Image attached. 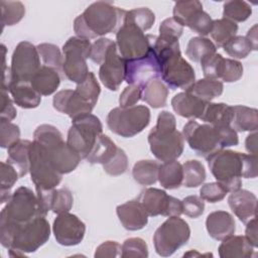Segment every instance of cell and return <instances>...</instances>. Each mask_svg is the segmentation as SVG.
Instances as JSON below:
<instances>
[{"mask_svg": "<svg viewBox=\"0 0 258 258\" xmlns=\"http://www.w3.org/2000/svg\"><path fill=\"white\" fill-rule=\"evenodd\" d=\"M206 158L212 174L228 192L241 188L242 177L255 178L257 176V154L221 149Z\"/></svg>", "mask_w": 258, "mask_h": 258, "instance_id": "cell-1", "label": "cell"}, {"mask_svg": "<svg viewBox=\"0 0 258 258\" xmlns=\"http://www.w3.org/2000/svg\"><path fill=\"white\" fill-rule=\"evenodd\" d=\"M151 48L159 63L160 78L167 88L186 90L195 83V70L182 57L178 39L158 35Z\"/></svg>", "mask_w": 258, "mask_h": 258, "instance_id": "cell-2", "label": "cell"}, {"mask_svg": "<svg viewBox=\"0 0 258 258\" xmlns=\"http://www.w3.org/2000/svg\"><path fill=\"white\" fill-rule=\"evenodd\" d=\"M50 237V225L43 216L18 226L0 225V243L11 257H23L35 252Z\"/></svg>", "mask_w": 258, "mask_h": 258, "instance_id": "cell-3", "label": "cell"}, {"mask_svg": "<svg viewBox=\"0 0 258 258\" xmlns=\"http://www.w3.org/2000/svg\"><path fill=\"white\" fill-rule=\"evenodd\" d=\"M183 139L200 156L208 157L214 152L239 143L237 131L232 126L215 127L189 120L182 128Z\"/></svg>", "mask_w": 258, "mask_h": 258, "instance_id": "cell-4", "label": "cell"}, {"mask_svg": "<svg viewBox=\"0 0 258 258\" xmlns=\"http://www.w3.org/2000/svg\"><path fill=\"white\" fill-rule=\"evenodd\" d=\"M126 10L114 6L111 2L97 1L89 5L74 20L77 36L91 39L113 32L122 24Z\"/></svg>", "mask_w": 258, "mask_h": 258, "instance_id": "cell-5", "label": "cell"}, {"mask_svg": "<svg viewBox=\"0 0 258 258\" xmlns=\"http://www.w3.org/2000/svg\"><path fill=\"white\" fill-rule=\"evenodd\" d=\"M152 154L160 161L177 159L183 152L184 139L176 130V120L172 113L161 111L156 125L147 137Z\"/></svg>", "mask_w": 258, "mask_h": 258, "instance_id": "cell-6", "label": "cell"}, {"mask_svg": "<svg viewBox=\"0 0 258 258\" xmlns=\"http://www.w3.org/2000/svg\"><path fill=\"white\" fill-rule=\"evenodd\" d=\"M42 216L36 194L26 186L14 190L0 214V225L18 226ZM44 217V216H43Z\"/></svg>", "mask_w": 258, "mask_h": 258, "instance_id": "cell-7", "label": "cell"}, {"mask_svg": "<svg viewBox=\"0 0 258 258\" xmlns=\"http://www.w3.org/2000/svg\"><path fill=\"white\" fill-rule=\"evenodd\" d=\"M107 126L115 134L130 138L142 132L150 122V110L143 105L114 108L107 115Z\"/></svg>", "mask_w": 258, "mask_h": 258, "instance_id": "cell-8", "label": "cell"}, {"mask_svg": "<svg viewBox=\"0 0 258 258\" xmlns=\"http://www.w3.org/2000/svg\"><path fill=\"white\" fill-rule=\"evenodd\" d=\"M91 48L90 39L79 36L70 37L62 45V73L77 85L83 83L90 73L87 59L90 58Z\"/></svg>", "mask_w": 258, "mask_h": 258, "instance_id": "cell-9", "label": "cell"}, {"mask_svg": "<svg viewBox=\"0 0 258 258\" xmlns=\"http://www.w3.org/2000/svg\"><path fill=\"white\" fill-rule=\"evenodd\" d=\"M102 131L103 125L97 116L92 113L82 115L72 120L67 143L82 159H86Z\"/></svg>", "mask_w": 258, "mask_h": 258, "instance_id": "cell-10", "label": "cell"}, {"mask_svg": "<svg viewBox=\"0 0 258 258\" xmlns=\"http://www.w3.org/2000/svg\"><path fill=\"white\" fill-rule=\"evenodd\" d=\"M190 237L188 224L177 216L168 217L155 231L153 244L156 253L162 257L171 256L187 243Z\"/></svg>", "mask_w": 258, "mask_h": 258, "instance_id": "cell-11", "label": "cell"}, {"mask_svg": "<svg viewBox=\"0 0 258 258\" xmlns=\"http://www.w3.org/2000/svg\"><path fill=\"white\" fill-rule=\"evenodd\" d=\"M155 35L145 34L133 23L123 21L116 32V45L124 59L145 56L152 45Z\"/></svg>", "mask_w": 258, "mask_h": 258, "instance_id": "cell-12", "label": "cell"}, {"mask_svg": "<svg viewBox=\"0 0 258 258\" xmlns=\"http://www.w3.org/2000/svg\"><path fill=\"white\" fill-rule=\"evenodd\" d=\"M40 67L37 47L29 41L19 42L11 57V83H30Z\"/></svg>", "mask_w": 258, "mask_h": 258, "instance_id": "cell-13", "label": "cell"}, {"mask_svg": "<svg viewBox=\"0 0 258 258\" xmlns=\"http://www.w3.org/2000/svg\"><path fill=\"white\" fill-rule=\"evenodd\" d=\"M29 172L35 189L55 188L62 178V174L53 168L42 147L35 141H32L30 145Z\"/></svg>", "mask_w": 258, "mask_h": 258, "instance_id": "cell-14", "label": "cell"}, {"mask_svg": "<svg viewBox=\"0 0 258 258\" xmlns=\"http://www.w3.org/2000/svg\"><path fill=\"white\" fill-rule=\"evenodd\" d=\"M138 201L142 204L148 216H164V217H179L182 214V204L178 199L168 196L165 190L155 187L143 189Z\"/></svg>", "mask_w": 258, "mask_h": 258, "instance_id": "cell-15", "label": "cell"}, {"mask_svg": "<svg viewBox=\"0 0 258 258\" xmlns=\"http://www.w3.org/2000/svg\"><path fill=\"white\" fill-rule=\"evenodd\" d=\"M38 144L42 147L53 168L60 174L74 171L82 159L81 156L63 141L62 135L45 143Z\"/></svg>", "mask_w": 258, "mask_h": 258, "instance_id": "cell-16", "label": "cell"}, {"mask_svg": "<svg viewBox=\"0 0 258 258\" xmlns=\"http://www.w3.org/2000/svg\"><path fill=\"white\" fill-rule=\"evenodd\" d=\"M160 77L159 63L152 48L145 56L125 59V81L128 85L143 87L149 81Z\"/></svg>", "mask_w": 258, "mask_h": 258, "instance_id": "cell-17", "label": "cell"}, {"mask_svg": "<svg viewBox=\"0 0 258 258\" xmlns=\"http://www.w3.org/2000/svg\"><path fill=\"white\" fill-rule=\"evenodd\" d=\"M52 232L56 242L62 246L80 244L86 233L85 223L69 212L58 214L52 224Z\"/></svg>", "mask_w": 258, "mask_h": 258, "instance_id": "cell-18", "label": "cell"}, {"mask_svg": "<svg viewBox=\"0 0 258 258\" xmlns=\"http://www.w3.org/2000/svg\"><path fill=\"white\" fill-rule=\"evenodd\" d=\"M99 78L110 91H117L125 81V59L118 53L116 43L110 48L105 60L100 66Z\"/></svg>", "mask_w": 258, "mask_h": 258, "instance_id": "cell-19", "label": "cell"}, {"mask_svg": "<svg viewBox=\"0 0 258 258\" xmlns=\"http://www.w3.org/2000/svg\"><path fill=\"white\" fill-rule=\"evenodd\" d=\"M53 108L63 114H67L72 120L93 111L94 105L81 97L76 90H61L57 92L52 99Z\"/></svg>", "mask_w": 258, "mask_h": 258, "instance_id": "cell-20", "label": "cell"}, {"mask_svg": "<svg viewBox=\"0 0 258 258\" xmlns=\"http://www.w3.org/2000/svg\"><path fill=\"white\" fill-rule=\"evenodd\" d=\"M116 214L122 226L128 231L143 229L148 223V214L138 199L117 206Z\"/></svg>", "mask_w": 258, "mask_h": 258, "instance_id": "cell-21", "label": "cell"}, {"mask_svg": "<svg viewBox=\"0 0 258 258\" xmlns=\"http://www.w3.org/2000/svg\"><path fill=\"white\" fill-rule=\"evenodd\" d=\"M228 204L232 212L242 223H247L256 217L257 198L247 189H237L232 191L228 198Z\"/></svg>", "mask_w": 258, "mask_h": 258, "instance_id": "cell-22", "label": "cell"}, {"mask_svg": "<svg viewBox=\"0 0 258 258\" xmlns=\"http://www.w3.org/2000/svg\"><path fill=\"white\" fill-rule=\"evenodd\" d=\"M206 228L211 238L223 241L236 232V222L233 216L226 211H215L208 215Z\"/></svg>", "mask_w": 258, "mask_h": 258, "instance_id": "cell-23", "label": "cell"}, {"mask_svg": "<svg viewBox=\"0 0 258 258\" xmlns=\"http://www.w3.org/2000/svg\"><path fill=\"white\" fill-rule=\"evenodd\" d=\"M207 104V102H204L187 92L177 93L171 99V107L173 111L177 115L191 120L200 119L202 117Z\"/></svg>", "mask_w": 258, "mask_h": 258, "instance_id": "cell-24", "label": "cell"}, {"mask_svg": "<svg viewBox=\"0 0 258 258\" xmlns=\"http://www.w3.org/2000/svg\"><path fill=\"white\" fill-rule=\"evenodd\" d=\"M254 249L245 236L232 235L222 241L218 251L221 258H249L254 255Z\"/></svg>", "mask_w": 258, "mask_h": 258, "instance_id": "cell-25", "label": "cell"}, {"mask_svg": "<svg viewBox=\"0 0 258 258\" xmlns=\"http://www.w3.org/2000/svg\"><path fill=\"white\" fill-rule=\"evenodd\" d=\"M60 84L59 72L47 66H41L30 81L32 88L41 96H49L56 92Z\"/></svg>", "mask_w": 258, "mask_h": 258, "instance_id": "cell-26", "label": "cell"}, {"mask_svg": "<svg viewBox=\"0 0 258 258\" xmlns=\"http://www.w3.org/2000/svg\"><path fill=\"white\" fill-rule=\"evenodd\" d=\"M7 91L13 102L23 109H34L41 102V95L32 88L30 83H11Z\"/></svg>", "mask_w": 258, "mask_h": 258, "instance_id": "cell-27", "label": "cell"}, {"mask_svg": "<svg viewBox=\"0 0 258 258\" xmlns=\"http://www.w3.org/2000/svg\"><path fill=\"white\" fill-rule=\"evenodd\" d=\"M30 145L29 140H19L7 148V162L15 167L19 177H23L29 172L30 166Z\"/></svg>", "mask_w": 258, "mask_h": 258, "instance_id": "cell-28", "label": "cell"}, {"mask_svg": "<svg viewBox=\"0 0 258 258\" xmlns=\"http://www.w3.org/2000/svg\"><path fill=\"white\" fill-rule=\"evenodd\" d=\"M200 119L215 127L231 126L233 119L232 106L225 103L209 102Z\"/></svg>", "mask_w": 258, "mask_h": 258, "instance_id": "cell-29", "label": "cell"}, {"mask_svg": "<svg viewBox=\"0 0 258 258\" xmlns=\"http://www.w3.org/2000/svg\"><path fill=\"white\" fill-rule=\"evenodd\" d=\"M182 164L176 159L159 164L157 180L165 189H176L182 184Z\"/></svg>", "mask_w": 258, "mask_h": 258, "instance_id": "cell-30", "label": "cell"}, {"mask_svg": "<svg viewBox=\"0 0 258 258\" xmlns=\"http://www.w3.org/2000/svg\"><path fill=\"white\" fill-rule=\"evenodd\" d=\"M233 119L231 126L238 132L256 131L258 128V111L243 105L232 106Z\"/></svg>", "mask_w": 258, "mask_h": 258, "instance_id": "cell-31", "label": "cell"}, {"mask_svg": "<svg viewBox=\"0 0 258 258\" xmlns=\"http://www.w3.org/2000/svg\"><path fill=\"white\" fill-rule=\"evenodd\" d=\"M117 150V145L109 138V136L101 134L97 138L92 150L86 159L91 164L99 163L104 165L115 156Z\"/></svg>", "mask_w": 258, "mask_h": 258, "instance_id": "cell-32", "label": "cell"}, {"mask_svg": "<svg viewBox=\"0 0 258 258\" xmlns=\"http://www.w3.org/2000/svg\"><path fill=\"white\" fill-rule=\"evenodd\" d=\"M167 97L168 88L160 79L151 80L142 87V100L153 109L164 107Z\"/></svg>", "mask_w": 258, "mask_h": 258, "instance_id": "cell-33", "label": "cell"}, {"mask_svg": "<svg viewBox=\"0 0 258 258\" xmlns=\"http://www.w3.org/2000/svg\"><path fill=\"white\" fill-rule=\"evenodd\" d=\"M224 90V85L219 80L214 79H201L195 81V83L188 87L185 92L198 97L204 102H211L213 99L222 95Z\"/></svg>", "mask_w": 258, "mask_h": 258, "instance_id": "cell-34", "label": "cell"}, {"mask_svg": "<svg viewBox=\"0 0 258 258\" xmlns=\"http://www.w3.org/2000/svg\"><path fill=\"white\" fill-rule=\"evenodd\" d=\"M159 163L151 159L137 161L132 168V176L141 185H151L157 181Z\"/></svg>", "mask_w": 258, "mask_h": 258, "instance_id": "cell-35", "label": "cell"}, {"mask_svg": "<svg viewBox=\"0 0 258 258\" xmlns=\"http://www.w3.org/2000/svg\"><path fill=\"white\" fill-rule=\"evenodd\" d=\"M216 51L217 47L212 40L203 36H195L187 42L185 54L190 60L198 62Z\"/></svg>", "mask_w": 258, "mask_h": 258, "instance_id": "cell-36", "label": "cell"}, {"mask_svg": "<svg viewBox=\"0 0 258 258\" xmlns=\"http://www.w3.org/2000/svg\"><path fill=\"white\" fill-rule=\"evenodd\" d=\"M237 31V23L226 18H221L213 20V26L210 34L215 41L216 47H223L228 40L236 35Z\"/></svg>", "mask_w": 258, "mask_h": 258, "instance_id": "cell-37", "label": "cell"}, {"mask_svg": "<svg viewBox=\"0 0 258 258\" xmlns=\"http://www.w3.org/2000/svg\"><path fill=\"white\" fill-rule=\"evenodd\" d=\"M182 185L188 188L202 185L206 179V169L199 160H187L182 164Z\"/></svg>", "mask_w": 258, "mask_h": 258, "instance_id": "cell-38", "label": "cell"}, {"mask_svg": "<svg viewBox=\"0 0 258 258\" xmlns=\"http://www.w3.org/2000/svg\"><path fill=\"white\" fill-rule=\"evenodd\" d=\"M252 14V7L249 3L242 0L227 1L223 5V18L235 23L246 21Z\"/></svg>", "mask_w": 258, "mask_h": 258, "instance_id": "cell-39", "label": "cell"}, {"mask_svg": "<svg viewBox=\"0 0 258 258\" xmlns=\"http://www.w3.org/2000/svg\"><path fill=\"white\" fill-rule=\"evenodd\" d=\"M1 7V23L5 26H12L18 23L25 15V6L20 1H5L0 2Z\"/></svg>", "mask_w": 258, "mask_h": 258, "instance_id": "cell-40", "label": "cell"}, {"mask_svg": "<svg viewBox=\"0 0 258 258\" xmlns=\"http://www.w3.org/2000/svg\"><path fill=\"white\" fill-rule=\"evenodd\" d=\"M123 21L133 23L144 32L153 26L155 22V14L147 7L134 8L125 12Z\"/></svg>", "mask_w": 258, "mask_h": 258, "instance_id": "cell-41", "label": "cell"}, {"mask_svg": "<svg viewBox=\"0 0 258 258\" xmlns=\"http://www.w3.org/2000/svg\"><path fill=\"white\" fill-rule=\"evenodd\" d=\"M0 176H1V186H0V194H1V204H4L9 201L11 198V188L13 187L14 183L18 179V172L13 165L9 162H1V169H0Z\"/></svg>", "mask_w": 258, "mask_h": 258, "instance_id": "cell-42", "label": "cell"}, {"mask_svg": "<svg viewBox=\"0 0 258 258\" xmlns=\"http://www.w3.org/2000/svg\"><path fill=\"white\" fill-rule=\"evenodd\" d=\"M36 47L44 66L53 68L58 72L59 71L62 72L63 54L61 53L57 45L44 42V43L38 44Z\"/></svg>", "mask_w": 258, "mask_h": 258, "instance_id": "cell-43", "label": "cell"}, {"mask_svg": "<svg viewBox=\"0 0 258 258\" xmlns=\"http://www.w3.org/2000/svg\"><path fill=\"white\" fill-rule=\"evenodd\" d=\"M224 51L233 59H242L253 50L249 40L242 35H235L223 45Z\"/></svg>", "mask_w": 258, "mask_h": 258, "instance_id": "cell-44", "label": "cell"}, {"mask_svg": "<svg viewBox=\"0 0 258 258\" xmlns=\"http://www.w3.org/2000/svg\"><path fill=\"white\" fill-rule=\"evenodd\" d=\"M225 60L226 58L217 52L203 58L200 62L205 78L214 80L221 79L225 69Z\"/></svg>", "mask_w": 258, "mask_h": 258, "instance_id": "cell-45", "label": "cell"}, {"mask_svg": "<svg viewBox=\"0 0 258 258\" xmlns=\"http://www.w3.org/2000/svg\"><path fill=\"white\" fill-rule=\"evenodd\" d=\"M185 26L190 30L198 33L200 36L205 37L210 34L213 26V19L211 16L202 9L197 10L187 20Z\"/></svg>", "mask_w": 258, "mask_h": 258, "instance_id": "cell-46", "label": "cell"}, {"mask_svg": "<svg viewBox=\"0 0 258 258\" xmlns=\"http://www.w3.org/2000/svg\"><path fill=\"white\" fill-rule=\"evenodd\" d=\"M76 92L83 97L85 100H87L89 103L92 105H96L99 95L101 93V88L100 85L94 75V73L90 72L87 79L81 83L78 84L76 87Z\"/></svg>", "mask_w": 258, "mask_h": 258, "instance_id": "cell-47", "label": "cell"}, {"mask_svg": "<svg viewBox=\"0 0 258 258\" xmlns=\"http://www.w3.org/2000/svg\"><path fill=\"white\" fill-rule=\"evenodd\" d=\"M203 8V4L198 0L191 1H177L174 3L172 14L173 19L181 26H185L189 17L199 9Z\"/></svg>", "mask_w": 258, "mask_h": 258, "instance_id": "cell-48", "label": "cell"}, {"mask_svg": "<svg viewBox=\"0 0 258 258\" xmlns=\"http://www.w3.org/2000/svg\"><path fill=\"white\" fill-rule=\"evenodd\" d=\"M121 257H148V247L146 242L138 237L126 239L122 244Z\"/></svg>", "mask_w": 258, "mask_h": 258, "instance_id": "cell-49", "label": "cell"}, {"mask_svg": "<svg viewBox=\"0 0 258 258\" xmlns=\"http://www.w3.org/2000/svg\"><path fill=\"white\" fill-rule=\"evenodd\" d=\"M74 203L72 191L67 187H61L54 190L51 211L54 214H62L70 212Z\"/></svg>", "mask_w": 258, "mask_h": 258, "instance_id": "cell-50", "label": "cell"}, {"mask_svg": "<svg viewBox=\"0 0 258 258\" xmlns=\"http://www.w3.org/2000/svg\"><path fill=\"white\" fill-rule=\"evenodd\" d=\"M103 169L106 173L117 176L125 173L128 169V157L122 148L118 147L115 156L106 164L103 165Z\"/></svg>", "mask_w": 258, "mask_h": 258, "instance_id": "cell-51", "label": "cell"}, {"mask_svg": "<svg viewBox=\"0 0 258 258\" xmlns=\"http://www.w3.org/2000/svg\"><path fill=\"white\" fill-rule=\"evenodd\" d=\"M19 140V127L11 122L0 120V146L2 148H8Z\"/></svg>", "mask_w": 258, "mask_h": 258, "instance_id": "cell-52", "label": "cell"}, {"mask_svg": "<svg viewBox=\"0 0 258 258\" xmlns=\"http://www.w3.org/2000/svg\"><path fill=\"white\" fill-rule=\"evenodd\" d=\"M228 190L218 181L208 182L202 185L200 189V197L209 203H218L225 199Z\"/></svg>", "mask_w": 258, "mask_h": 258, "instance_id": "cell-53", "label": "cell"}, {"mask_svg": "<svg viewBox=\"0 0 258 258\" xmlns=\"http://www.w3.org/2000/svg\"><path fill=\"white\" fill-rule=\"evenodd\" d=\"M113 40L107 37H100L98 38L93 44L91 48V53H90V59L97 63V64H102L103 61L105 60L110 48L115 44Z\"/></svg>", "mask_w": 258, "mask_h": 258, "instance_id": "cell-54", "label": "cell"}, {"mask_svg": "<svg viewBox=\"0 0 258 258\" xmlns=\"http://www.w3.org/2000/svg\"><path fill=\"white\" fill-rule=\"evenodd\" d=\"M182 214L188 218L196 219L203 215L205 211V202L201 197L198 196H188L185 197L182 201Z\"/></svg>", "mask_w": 258, "mask_h": 258, "instance_id": "cell-55", "label": "cell"}, {"mask_svg": "<svg viewBox=\"0 0 258 258\" xmlns=\"http://www.w3.org/2000/svg\"><path fill=\"white\" fill-rule=\"evenodd\" d=\"M142 99V87L128 85L122 91L119 97L120 108H129L135 106Z\"/></svg>", "mask_w": 258, "mask_h": 258, "instance_id": "cell-56", "label": "cell"}, {"mask_svg": "<svg viewBox=\"0 0 258 258\" xmlns=\"http://www.w3.org/2000/svg\"><path fill=\"white\" fill-rule=\"evenodd\" d=\"M244 68L239 60L233 58H226L225 69L221 80L226 83H234L239 81L243 76Z\"/></svg>", "mask_w": 258, "mask_h": 258, "instance_id": "cell-57", "label": "cell"}, {"mask_svg": "<svg viewBox=\"0 0 258 258\" xmlns=\"http://www.w3.org/2000/svg\"><path fill=\"white\" fill-rule=\"evenodd\" d=\"M122 254V246L116 241H105L99 245L94 253L95 258H115Z\"/></svg>", "mask_w": 258, "mask_h": 258, "instance_id": "cell-58", "label": "cell"}, {"mask_svg": "<svg viewBox=\"0 0 258 258\" xmlns=\"http://www.w3.org/2000/svg\"><path fill=\"white\" fill-rule=\"evenodd\" d=\"M183 32V26H181L173 17L164 19L159 25V35L165 37H171L178 39Z\"/></svg>", "mask_w": 258, "mask_h": 258, "instance_id": "cell-59", "label": "cell"}, {"mask_svg": "<svg viewBox=\"0 0 258 258\" xmlns=\"http://www.w3.org/2000/svg\"><path fill=\"white\" fill-rule=\"evenodd\" d=\"M17 115L16 109L13 105V101L8 96V91L1 88V110L0 120L11 122Z\"/></svg>", "mask_w": 258, "mask_h": 258, "instance_id": "cell-60", "label": "cell"}, {"mask_svg": "<svg viewBox=\"0 0 258 258\" xmlns=\"http://www.w3.org/2000/svg\"><path fill=\"white\" fill-rule=\"evenodd\" d=\"M245 237L252 244L254 248L257 247V220L256 217L252 218L246 223Z\"/></svg>", "mask_w": 258, "mask_h": 258, "instance_id": "cell-61", "label": "cell"}, {"mask_svg": "<svg viewBox=\"0 0 258 258\" xmlns=\"http://www.w3.org/2000/svg\"><path fill=\"white\" fill-rule=\"evenodd\" d=\"M245 148L249 154H257V132L250 133L245 140Z\"/></svg>", "mask_w": 258, "mask_h": 258, "instance_id": "cell-62", "label": "cell"}, {"mask_svg": "<svg viewBox=\"0 0 258 258\" xmlns=\"http://www.w3.org/2000/svg\"><path fill=\"white\" fill-rule=\"evenodd\" d=\"M248 40H249V42L251 43V45H252V47H253V50H257V42H258V40H257V24H255V25H253L249 30H248V32H247V35L245 36Z\"/></svg>", "mask_w": 258, "mask_h": 258, "instance_id": "cell-63", "label": "cell"}, {"mask_svg": "<svg viewBox=\"0 0 258 258\" xmlns=\"http://www.w3.org/2000/svg\"><path fill=\"white\" fill-rule=\"evenodd\" d=\"M183 256L185 257V256H190V257H196V256H213L212 254H210V253H206V254H203V253H200V252H198L197 250H189L188 252H186V253H184L183 254Z\"/></svg>", "mask_w": 258, "mask_h": 258, "instance_id": "cell-64", "label": "cell"}]
</instances>
